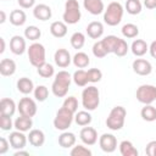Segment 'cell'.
<instances>
[{
    "mask_svg": "<svg viewBox=\"0 0 156 156\" xmlns=\"http://www.w3.org/2000/svg\"><path fill=\"white\" fill-rule=\"evenodd\" d=\"M136 100L144 105L152 104L156 101V87L151 84H143L136 89Z\"/></svg>",
    "mask_w": 156,
    "mask_h": 156,
    "instance_id": "ba28073f",
    "label": "cell"
},
{
    "mask_svg": "<svg viewBox=\"0 0 156 156\" xmlns=\"http://www.w3.org/2000/svg\"><path fill=\"white\" fill-rule=\"evenodd\" d=\"M128 50H129V46H128L127 41H126L124 39H121V38H119V40H118V43H117V46H116L113 54L117 55L118 57H123V56L127 55Z\"/></svg>",
    "mask_w": 156,
    "mask_h": 156,
    "instance_id": "ab89813d",
    "label": "cell"
},
{
    "mask_svg": "<svg viewBox=\"0 0 156 156\" xmlns=\"http://www.w3.org/2000/svg\"><path fill=\"white\" fill-rule=\"evenodd\" d=\"M83 6L89 13H91L94 16L100 15L105 11L102 0H83Z\"/></svg>",
    "mask_w": 156,
    "mask_h": 156,
    "instance_id": "e0dca14e",
    "label": "cell"
},
{
    "mask_svg": "<svg viewBox=\"0 0 156 156\" xmlns=\"http://www.w3.org/2000/svg\"><path fill=\"white\" fill-rule=\"evenodd\" d=\"M16 104L12 99L10 98H2L0 100V115H6V116H13L16 112Z\"/></svg>",
    "mask_w": 156,
    "mask_h": 156,
    "instance_id": "ffe728a7",
    "label": "cell"
},
{
    "mask_svg": "<svg viewBox=\"0 0 156 156\" xmlns=\"http://www.w3.org/2000/svg\"><path fill=\"white\" fill-rule=\"evenodd\" d=\"M122 34L124 38H128V39H133V38H136L138 34H139V28L136 24L134 23H126L122 29H121Z\"/></svg>",
    "mask_w": 156,
    "mask_h": 156,
    "instance_id": "d6a6232c",
    "label": "cell"
},
{
    "mask_svg": "<svg viewBox=\"0 0 156 156\" xmlns=\"http://www.w3.org/2000/svg\"><path fill=\"white\" fill-rule=\"evenodd\" d=\"M100 104V91L96 87L89 85L82 91V105L88 111H94Z\"/></svg>",
    "mask_w": 156,
    "mask_h": 156,
    "instance_id": "3957f363",
    "label": "cell"
},
{
    "mask_svg": "<svg viewBox=\"0 0 156 156\" xmlns=\"http://www.w3.org/2000/svg\"><path fill=\"white\" fill-rule=\"evenodd\" d=\"M126 116H127V111L123 106H115L107 118H106V126L108 129L111 130H119L122 129V127L124 126V121H126Z\"/></svg>",
    "mask_w": 156,
    "mask_h": 156,
    "instance_id": "277c9868",
    "label": "cell"
},
{
    "mask_svg": "<svg viewBox=\"0 0 156 156\" xmlns=\"http://www.w3.org/2000/svg\"><path fill=\"white\" fill-rule=\"evenodd\" d=\"M145 152L149 156H156V140H151L146 144Z\"/></svg>",
    "mask_w": 156,
    "mask_h": 156,
    "instance_id": "bcb514c9",
    "label": "cell"
},
{
    "mask_svg": "<svg viewBox=\"0 0 156 156\" xmlns=\"http://www.w3.org/2000/svg\"><path fill=\"white\" fill-rule=\"evenodd\" d=\"M72 156H91V151L84 145H76L71 150Z\"/></svg>",
    "mask_w": 156,
    "mask_h": 156,
    "instance_id": "b9f144b4",
    "label": "cell"
},
{
    "mask_svg": "<svg viewBox=\"0 0 156 156\" xmlns=\"http://www.w3.org/2000/svg\"><path fill=\"white\" fill-rule=\"evenodd\" d=\"M93 55L95 56V57H98V58H102V57H105L106 55H108V52H107V50L105 49V46H104V44H102V41L100 40V41H96L94 45H93Z\"/></svg>",
    "mask_w": 156,
    "mask_h": 156,
    "instance_id": "60d3db41",
    "label": "cell"
},
{
    "mask_svg": "<svg viewBox=\"0 0 156 156\" xmlns=\"http://www.w3.org/2000/svg\"><path fill=\"white\" fill-rule=\"evenodd\" d=\"M27 21V15L23 10H12L11 13H10V23L16 26V27H20V26H23Z\"/></svg>",
    "mask_w": 156,
    "mask_h": 156,
    "instance_id": "4316f807",
    "label": "cell"
},
{
    "mask_svg": "<svg viewBox=\"0 0 156 156\" xmlns=\"http://www.w3.org/2000/svg\"><path fill=\"white\" fill-rule=\"evenodd\" d=\"M140 116L146 122H154V121H156V107L152 106L151 104L145 105L141 108V111H140Z\"/></svg>",
    "mask_w": 156,
    "mask_h": 156,
    "instance_id": "f546056e",
    "label": "cell"
},
{
    "mask_svg": "<svg viewBox=\"0 0 156 156\" xmlns=\"http://www.w3.org/2000/svg\"><path fill=\"white\" fill-rule=\"evenodd\" d=\"M119 152L122 156H138V150L129 140H123L119 143Z\"/></svg>",
    "mask_w": 156,
    "mask_h": 156,
    "instance_id": "83f0119b",
    "label": "cell"
},
{
    "mask_svg": "<svg viewBox=\"0 0 156 156\" xmlns=\"http://www.w3.org/2000/svg\"><path fill=\"white\" fill-rule=\"evenodd\" d=\"M149 52H150L151 57L156 58V40H154V41L150 44V46H149Z\"/></svg>",
    "mask_w": 156,
    "mask_h": 156,
    "instance_id": "f907efd6",
    "label": "cell"
},
{
    "mask_svg": "<svg viewBox=\"0 0 156 156\" xmlns=\"http://www.w3.org/2000/svg\"><path fill=\"white\" fill-rule=\"evenodd\" d=\"M41 37V32L37 26H28L24 29V38L32 41H37Z\"/></svg>",
    "mask_w": 156,
    "mask_h": 156,
    "instance_id": "8d00e7d4",
    "label": "cell"
},
{
    "mask_svg": "<svg viewBox=\"0 0 156 156\" xmlns=\"http://www.w3.org/2000/svg\"><path fill=\"white\" fill-rule=\"evenodd\" d=\"M10 50L15 55H22L27 50L26 39L21 35H13L10 40Z\"/></svg>",
    "mask_w": 156,
    "mask_h": 156,
    "instance_id": "2e32d148",
    "label": "cell"
},
{
    "mask_svg": "<svg viewBox=\"0 0 156 156\" xmlns=\"http://www.w3.org/2000/svg\"><path fill=\"white\" fill-rule=\"evenodd\" d=\"M37 72H38V74H39L40 77H43V78H50V77L54 76L55 69H54V66H52V65L45 62V63H43L41 66H39V67L37 68Z\"/></svg>",
    "mask_w": 156,
    "mask_h": 156,
    "instance_id": "74e56055",
    "label": "cell"
},
{
    "mask_svg": "<svg viewBox=\"0 0 156 156\" xmlns=\"http://www.w3.org/2000/svg\"><path fill=\"white\" fill-rule=\"evenodd\" d=\"M50 33L55 38H63L67 34V23L63 21H55L50 24Z\"/></svg>",
    "mask_w": 156,
    "mask_h": 156,
    "instance_id": "44dd1931",
    "label": "cell"
},
{
    "mask_svg": "<svg viewBox=\"0 0 156 156\" xmlns=\"http://www.w3.org/2000/svg\"><path fill=\"white\" fill-rule=\"evenodd\" d=\"M99 145H100V149L104 152L111 154L117 149V139H116V136L113 134L104 133L99 138Z\"/></svg>",
    "mask_w": 156,
    "mask_h": 156,
    "instance_id": "30bf717a",
    "label": "cell"
},
{
    "mask_svg": "<svg viewBox=\"0 0 156 156\" xmlns=\"http://www.w3.org/2000/svg\"><path fill=\"white\" fill-rule=\"evenodd\" d=\"M144 6L149 10L156 9V0H144Z\"/></svg>",
    "mask_w": 156,
    "mask_h": 156,
    "instance_id": "681fc988",
    "label": "cell"
},
{
    "mask_svg": "<svg viewBox=\"0 0 156 156\" xmlns=\"http://www.w3.org/2000/svg\"><path fill=\"white\" fill-rule=\"evenodd\" d=\"M72 62L77 68H85L89 63H90V58L89 56L83 52V51H78L73 57H72Z\"/></svg>",
    "mask_w": 156,
    "mask_h": 156,
    "instance_id": "f1b7e54d",
    "label": "cell"
},
{
    "mask_svg": "<svg viewBox=\"0 0 156 156\" xmlns=\"http://www.w3.org/2000/svg\"><path fill=\"white\" fill-rule=\"evenodd\" d=\"M17 90L23 94V95H28L30 94L32 91H34V84H33V80L27 78V77H22L17 80Z\"/></svg>",
    "mask_w": 156,
    "mask_h": 156,
    "instance_id": "cb8c5ba5",
    "label": "cell"
},
{
    "mask_svg": "<svg viewBox=\"0 0 156 156\" xmlns=\"http://www.w3.org/2000/svg\"><path fill=\"white\" fill-rule=\"evenodd\" d=\"M20 155H29V152L28 151H22V149H21V150H17L15 152V156H20Z\"/></svg>",
    "mask_w": 156,
    "mask_h": 156,
    "instance_id": "816d5d0a",
    "label": "cell"
},
{
    "mask_svg": "<svg viewBox=\"0 0 156 156\" xmlns=\"http://www.w3.org/2000/svg\"><path fill=\"white\" fill-rule=\"evenodd\" d=\"M85 30H87V34H88L89 38L99 39L104 34V24L99 21H93L87 26Z\"/></svg>",
    "mask_w": 156,
    "mask_h": 156,
    "instance_id": "d6986e66",
    "label": "cell"
},
{
    "mask_svg": "<svg viewBox=\"0 0 156 156\" xmlns=\"http://www.w3.org/2000/svg\"><path fill=\"white\" fill-rule=\"evenodd\" d=\"M16 72V62L11 58H2L0 61V73L4 77H10Z\"/></svg>",
    "mask_w": 156,
    "mask_h": 156,
    "instance_id": "7402d4cb",
    "label": "cell"
},
{
    "mask_svg": "<svg viewBox=\"0 0 156 156\" xmlns=\"http://www.w3.org/2000/svg\"><path fill=\"white\" fill-rule=\"evenodd\" d=\"M118 40H119V38L116 37V35H107V37H105L101 41H102L105 49L107 50V52H108V54H111V52L113 54V51H115V49H116V46H117Z\"/></svg>",
    "mask_w": 156,
    "mask_h": 156,
    "instance_id": "d590c367",
    "label": "cell"
},
{
    "mask_svg": "<svg viewBox=\"0 0 156 156\" xmlns=\"http://www.w3.org/2000/svg\"><path fill=\"white\" fill-rule=\"evenodd\" d=\"M0 43H1V49H0V52L2 54V52L5 51V40H4V38H0Z\"/></svg>",
    "mask_w": 156,
    "mask_h": 156,
    "instance_id": "db71d44e",
    "label": "cell"
},
{
    "mask_svg": "<svg viewBox=\"0 0 156 156\" xmlns=\"http://www.w3.org/2000/svg\"><path fill=\"white\" fill-rule=\"evenodd\" d=\"M69 41H71V45H72L73 49L79 50V49H82V48L84 46V44H85V35H84L82 32H74V33L71 35Z\"/></svg>",
    "mask_w": 156,
    "mask_h": 156,
    "instance_id": "836d02e7",
    "label": "cell"
},
{
    "mask_svg": "<svg viewBox=\"0 0 156 156\" xmlns=\"http://www.w3.org/2000/svg\"><path fill=\"white\" fill-rule=\"evenodd\" d=\"M33 126V121H32V117H28V116H23L21 115L20 117H17L13 122V127L17 129V130H21V132H28Z\"/></svg>",
    "mask_w": 156,
    "mask_h": 156,
    "instance_id": "d4e9b609",
    "label": "cell"
},
{
    "mask_svg": "<svg viewBox=\"0 0 156 156\" xmlns=\"http://www.w3.org/2000/svg\"><path fill=\"white\" fill-rule=\"evenodd\" d=\"M28 141L34 147H40L45 143V134L40 129H32L29 130V134L27 135Z\"/></svg>",
    "mask_w": 156,
    "mask_h": 156,
    "instance_id": "ac0fdd59",
    "label": "cell"
},
{
    "mask_svg": "<svg viewBox=\"0 0 156 156\" xmlns=\"http://www.w3.org/2000/svg\"><path fill=\"white\" fill-rule=\"evenodd\" d=\"M72 79H73L74 84L78 85V87H85V85L89 83L88 73H87V71H84V69H82V68H80V69H77V71L73 73Z\"/></svg>",
    "mask_w": 156,
    "mask_h": 156,
    "instance_id": "1f68e13d",
    "label": "cell"
},
{
    "mask_svg": "<svg viewBox=\"0 0 156 156\" xmlns=\"http://www.w3.org/2000/svg\"><path fill=\"white\" fill-rule=\"evenodd\" d=\"M88 73V79L90 83H98L102 78V72L99 68H90L87 71Z\"/></svg>",
    "mask_w": 156,
    "mask_h": 156,
    "instance_id": "7bdbcfd3",
    "label": "cell"
},
{
    "mask_svg": "<svg viewBox=\"0 0 156 156\" xmlns=\"http://www.w3.org/2000/svg\"><path fill=\"white\" fill-rule=\"evenodd\" d=\"M17 2L22 9H30L35 5V0H17Z\"/></svg>",
    "mask_w": 156,
    "mask_h": 156,
    "instance_id": "c3c4849f",
    "label": "cell"
},
{
    "mask_svg": "<svg viewBox=\"0 0 156 156\" xmlns=\"http://www.w3.org/2000/svg\"><path fill=\"white\" fill-rule=\"evenodd\" d=\"M33 16H34L37 20L45 22V21L50 20L51 16H52L51 7L48 6V5H45V4H38V5H35L34 9H33Z\"/></svg>",
    "mask_w": 156,
    "mask_h": 156,
    "instance_id": "9a60e30c",
    "label": "cell"
},
{
    "mask_svg": "<svg viewBox=\"0 0 156 156\" xmlns=\"http://www.w3.org/2000/svg\"><path fill=\"white\" fill-rule=\"evenodd\" d=\"M91 115L87 111H78L74 113V121L78 126L80 127H85V126H89L91 123Z\"/></svg>",
    "mask_w": 156,
    "mask_h": 156,
    "instance_id": "4dcf8cb0",
    "label": "cell"
},
{
    "mask_svg": "<svg viewBox=\"0 0 156 156\" xmlns=\"http://www.w3.org/2000/svg\"><path fill=\"white\" fill-rule=\"evenodd\" d=\"M130 50H132L133 55L140 57V56H144V55L149 51V45L146 44L145 40H143V39H136V40H134V41L132 43Z\"/></svg>",
    "mask_w": 156,
    "mask_h": 156,
    "instance_id": "484cf974",
    "label": "cell"
},
{
    "mask_svg": "<svg viewBox=\"0 0 156 156\" xmlns=\"http://www.w3.org/2000/svg\"><path fill=\"white\" fill-rule=\"evenodd\" d=\"M143 5L140 0H127L126 1V10L129 15H139L141 12Z\"/></svg>",
    "mask_w": 156,
    "mask_h": 156,
    "instance_id": "e575fe53",
    "label": "cell"
},
{
    "mask_svg": "<svg viewBox=\"0 0 156 156\" xmlns=\"http://www.w3.org/2000/svg\"><path fill=\"white\" fill-rule=\"evenodd\" d=\"M132 68L134 71V73L139 74V76H149L152 72V66L147 60L144 58H136L133 61L132 63Z\"/></svg>",
    "mask_w": 156,
    "mask_h": 156,
    "instance_id": "4fadbf2b",
    "label": "cell"
},
{
    "mask_svg": "<svg viewBox=\"0 0 156 156\" xmlns=\"http://www.w3.org/2000/svg\"><path fill=\"white\" fill-rule=\"evenodd\" d=\"M54 60H55L56 66H58L60 68H66V67H68L69 63L72 62L71 54H69V51L66 50V49H57V50L55 51Z\"/></svg>",
    "mask_w": 156,
    "mask_h": 156,
    "instance_id": "5bb4252c",
    "label": "cell"
},
{
    "mask_svg": "<svg viewBox=\"0 0 156 156\" xmlns=\"http://www.w3.org/2000/svg\"><path fill=\"white\" fill-rule=\"evenodd\" d=\"M73 119H74V113L72 111H69L68 108L62 106L56 112V116L54 118V127L61 132L67 130L71 127Z\"/></svg>",
    "mask_w": 156,
    "mask_h": 156,
    "instance_id": "8992f818",
    "label": "cell"
},
{
    "mask_svg": "<svg viewBox=\"0 0 156 156\" xmlns=\"http://www.w3.org/2000/svg\"><path fill=\"white\" fill-rule=\"evenodd\" d=\"M33 93H34L35 100L39 101V102L45 101L48 99V96H49V89L45 85H38V87H35Z\"/></svg>",
    "mask_w": 156,
    "mask_h": 156,
    "instance_id": "f35d334b",
    "label": "cell"
},
{
    "mask_svg": "<svg viewBox=\"0 0 156 156\" xmlns=\"http://www.w3.org/2000/svg\"><path fill=\"white\" fill-rule=\"evenodd\" d=\"M27 140H28V138L24 135V132H21V130H17V129L15 132H11L10 136H9L10 145L15 150L24 149L26 144H27Z\"/></svg>",
    "mask_w": 156,
    "mask_h": 156,
    "instance_id": "8fae6325",
    "label": "cell"
},
{
    "mask_svg": "<svg viewBox=\"0 0 156 156\" xmlns=\"http://www.w3.org/2000/svg\"><path fill=\"white\" fill-rule=\"evenodd\" d=\"M27 52H28V58L32 66L38 68L39 66L46 62L45 61V48L43 44L34 41L33 44L29 45V48L27 49Z\"/></svg>",
    "mask_w": 156,
    "mask_h": 156,
    "instance_id": "52a82bcc",
    "label": "cell"
},
{
    "mask_svg": "<svg viewBox=\"0 0 156 156\" xmlns=\"http://www.w3.org/2000/svg\"><path fill=\"white\" fill-rule=\"evenodd\" d=\"M79 138L84 145L91 146L98 141V132L93 127H83L79 133Z\"/></svg>",
    "mask_w": 156,
    "mask_h": 156,
    "instance_id": "7c38bea8",
    "label": "cell"
},
{
    "mask_svg": "<svg viewBox=\"0 0 156 156\" xmlns=\"http://www.w3.org/2000/svg\"><path fill=\"white\" fill-rule=\"evenodd\" d=\"M0 128L2 130H11L13 127V122L11 119V116L0 115Z\"/></svg>",
    "mask_w": 156,
    "mask_h": 156,
    "instance_id": "f6af8a7d",
    "label": "cell"
},
{
    "mask_svg": "<svg viewBox=\"0 0 156 156\" xmlns=\"http://www.w3.org/2000/svg\"><path fill=\"white\" fill-rule=\"evenodd\" d=\"M17 110H18L20 115L33 117L37 113V104L30 98H22L17 105Z\"/></svg>",
    "mask_w": 156,
    "mask_h": 156,
    "instance_id": "9c48e42d",
    "label": "cell"
},
{
    "mask_svg": "<svg viewBox=\"0 0 156 156\" xmlns=\"http://www.w3.org/2000/svg\"><path fill=\"white\" fill-rule=\"evenodd\" d=\"M82 13L80 7L77 0H67L65 2V11L62 15V20L67 24H76L80 21Z\"/></svg>",
    "mask_w": 156,
    "mask_h": 156,
    "instance_id": "5b68a950",
    "label": "cell"
},
{
    "mask_svg": "<svg viewBox=\"0 0 156 156\" xmlns=\"http://www.w3.org/2000/svg\"><path fill=\"white\" fill-rule=\"evenodd\" d=\"M10 146H11V145H10V141H9L6 138H1V139H0V155L6 154Z\"/></svg>",
    "mask_w": 156,
    "mask_h": 156,
    "instance_id": "7dc6e473",
    "label": "cell"
},
{
    "mask_svg": "<svg viewBox=\"0 0 156 156\" xmlns=\"http://www.w3.org/2000/svg\"><path fill=\"white\" fill-rule=\"evenodd\" d=\"M0 16H1V20H0V23L2 24L5 21H6V15H5V12L4 11H0Z\"/></svg>",
    "mask_w": 156,
    "mask_h": 156,
    "instance_id": "f5cc1de1",
    "label": "cell"
},
{
    "mask_svg": "<svg viewBox=\"0 0 156 156\" xmlns=\"http://www.w3.org/2000/svg\"><path fill=\"white\" fill-rule=\"evenodd\" d=\"M62 106L66 107V108H68V110L72 111L73 113H76L77 110H78V100H77L74 96H68V98L65 99Z\"/></svg>",
    "mask_w": 156,
    "mask_h": 156,
    "instance_id": "ee69618b",
    "label": "cell"
},
{
    "mask_svg": "<svg viewBox=\"0 0 156 156\" xmlns=\"http://www.w3.org/2000/svg\"><path fill=\"white\" fill-rule=\"evenodd\" d=\"M76 140H77L76 135H74L73 133H71V132L63 130V132L58 135V145H60L61 147H63V149H68V147L74 146Z\"/></svg>",
    "mask_w": 156,
    "mask_h": 156,
    "instance_id": "603a6c76",
    "label": "cell"
},
{
    "mask_svg": "<svg viewBox=\"0 0 156 156\" xmlns=\"http://www.w3.org/2000/svg\"><path fill=\"white\" fill-rule=\"evenodd\" d=\"M123 6L118 1H112L107 5V7L104 11V22L107 26L115 27L121 23L122 17H123Z\"/></svg>",
    "mask_w": 156,
    "mask_h": 156,
    "instance_id": "7a4b0ae2",
    "label": "cell"
},
{
    "mask_svg": "<svg viewBox=\"0 0 156 156\" xmlns=\"http://www.w3.org/2000/svg\"><path fill=\"white\" fill-rule=\"evenodd\" d=\"M72 76L62 69L60 72L56 73L55 76V79L51 84V91L52 94L56 96V98H63L67 95L68 93V89H69V85H71V82H72Z\"/></svg>",
    "mask_w": 156,
    "mask_h": 156,
    "instance_id": "6da1fadb",
    "label": "cell"
}]
</instances>
